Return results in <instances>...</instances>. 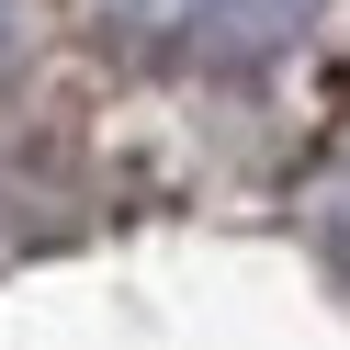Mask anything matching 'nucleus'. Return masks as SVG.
<instances>
[{
	"label": "nucleus",
	"mask_w": 350,
	"mask_h": 350,
	"mask_svg": "<svg viewBox=\"0 0 350 350\" xmlns=\"http://www.w3.org/2000/svg\"><path fill=\"white\" fill-rule=\"evenodd\" d=\"M68 12L136 79H260L327 23V0H68Z\"/></svg>",
	"instance_id": "obj_1"
},
{
	"label": "nucleus",
	"mask_w": 350,
	"mask_h": 350,
	"mask_svg": "<svg viewBox=\"0 0 350 350\" xmlns=\"http://www.w3.org/2000/svg\"><path fill=\"white\" fill-rule=\"evenodd\" d=\"M305 226H317V260L350 282V147L327 159V181H317V204H305Z\"/></svg>",
	"instance_id": "obj_2"
},
{
	"label": "nucleus",
	"mask_w": 350,
	"mask_h": 350,
	"mask_svg": "<svg viewBox=\"0 0 350 350\" xmlns=\"http://www.w3.org/2000/svg\"><path fill=\"white\" fill-rule=\"evenodd\" d=\"M23 34H34V0H0V68L23 57Z\"/></svg>",
	"instance_id": "obj_3"
}]
</instances>
